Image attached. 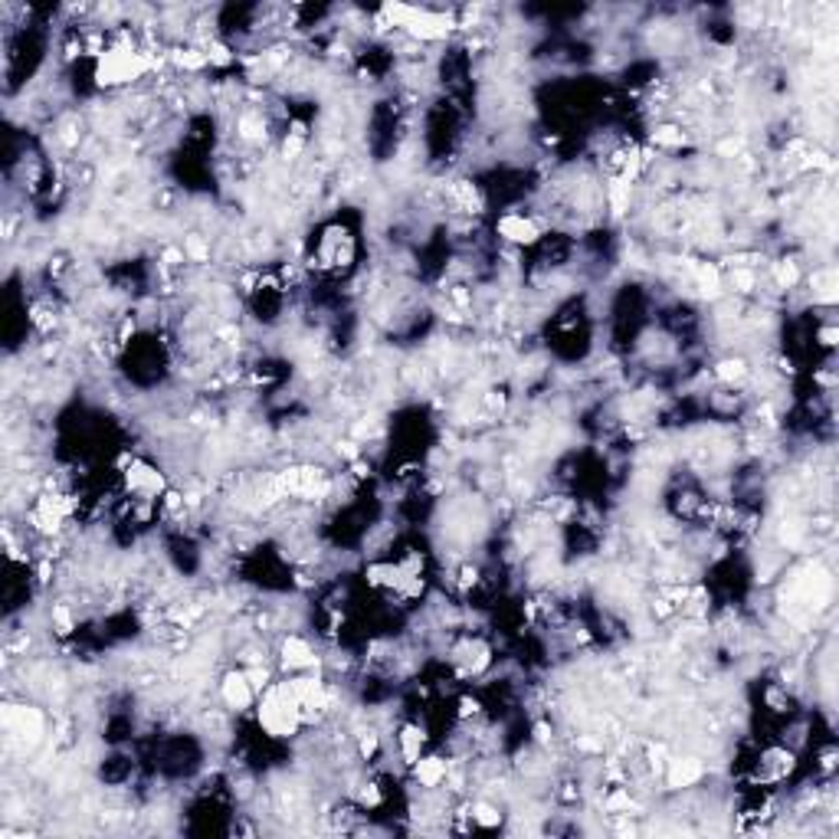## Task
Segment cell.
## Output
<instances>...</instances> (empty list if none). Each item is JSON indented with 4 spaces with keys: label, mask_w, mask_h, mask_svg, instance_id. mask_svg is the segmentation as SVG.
Returning <instances> with one entry per match:
<instances>
[{
    "label": "cell",
    "mask_w": 839,
    "mask_h": 839,
    "mask_svg": "<svg viewBox=\"0 0 839 839\" xmlns=\"http://www.w3.org/2000/svg\"><path fill=\"white\" fill-rule=\"evenodd\" d=\"M256 725L272 741H289L302 735L305 728V709L285 676H279L272 686H266L256 699Z\"/></svg>",
    "instance_id": "1"
},
{
    "label": "cell",
    "mask_w": 839,
    "mask_h": 839,
    "mask_svg": "<svg viewBox=\"0 0 839 839\" xmlns=\"http://www.w3.org/2000/svg\"><path fill=\"white\" fill-rule=\"evenodd\" d=\"M449 767H453L449 758H443V754H423V758L414 761L407 771H410V777H414V784H417L420 790L436 793V790H443V784L449 780Z\"/></svg>",
    "instance_id": "6"
},
{
    "label": "cell",
    "mask_w": 839,
    "mask_h": 839,
    "mask_svg": "<svg viewBox=\"0 0 839 839\" xmlns=\"http://www.w3.org/2000/svg\"><path fill=\"white\" fill-rule=\"evenodd\" d=\"M394 745H397V758L404 761V767H410L414 761H420L427 754V728H420L417 722H404L397 728Z\"/></svg>",
    "instance_id": "7"
},
{
    "label": "cell",
    "mask_w": 839,
    "mask_h": 839,
    "mask_svg": "<svg viewBox=\"0 0 839 839\" xmlns=\"http://www.w3.org/2000/svg\"><path fill=\"white\" fill-rule=\"evenodd\" d=\"M256 699H259V689L253 686L250 673L243 665H230L227 673H220L217 679V702L224 712L230 715H246L256 709Z\"/></svg>",
    "instance_id": "4"
},
{
    "label": "cell",
    "mask_w": 839,
    "mask_h": 839,
    "mask_svg": "<svg viewBox=\"0 0 839 839\" xmlns=\"http://www.w3.org/2000/svg\"><path fill=\"white\" fill-rule=\"evenodd\" d=\"M167 488H171V482H167L164 469H157L154 462H148L141 456H125V462H122V492H125V498L161 506V498H164Z\"/></svg>",
    "instance_id": "2"
},
{
    "label": "cell",
    "mask_w": 839,
    "mask_h": 839,
    "mask_svg": "<svg viewBox=\"0 0 839 839\" xmlns=\"http://www.w3.org/2000/svg\"><path fill=\"white\" fill-rule=\"evenodd\" d=\"M689 144V131L679 122H659L649 131V148L656 151H679Z\"/></svg>",
    "instance_id": "9"
},
{
    "label": "cell",
    "mask_w": 839,
    "mask_h": 839,
    "mask_svg": "<svg viewBox=\"0 0 839 839\" xmlns=\"http://www.w3.org/2000/svg\"><path fill=\"white\" fill-rule=\"evenodd\" d=\"M712 378H715L722 387H732V391H735V387H741V384L751 378V365H748L745 355H728V358L715 361Z\"/></svg>",
    "instance_id": "8"
},
{
    "label": "cell",
    "mask_w": 839,
    "mask_h": 839,
    "mask_svg": "<svg viewBox=\"0 0 839 839\" xmlns=\"http://www.w3.org/2000/svg\"><path fill=\"white\" fill-rule=\"evenodd\" d=\"M495 237L516 250H532L545 240V227L525 211H506L495 220Z\"/></svg>",
    "instance_id": "5"
},
{
    "label": "cell",
    "mask_w": 839,
    "mask_h": 839,
    "mask_svg": "<svg viewBox=\"0 0 839 839\" xmlns=\"http://www.w3.org/2000/svg\"><path fill=\"white\" fill-rule=\"evenodd\" d=\"M272 662H276V669H279V676H295V673H321L325 656L318 652V646H315L308 636H302V633H295V630H285V633H279V639H276V656H272Z\"/></svg>",
    "instance_id": "3"
}]
</instances>
